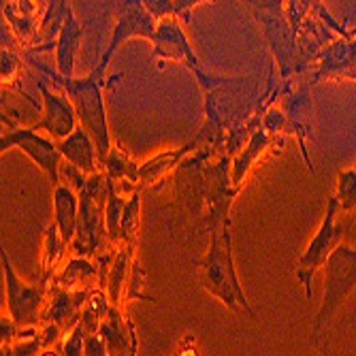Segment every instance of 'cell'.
<instances>
[{
  "label": "cell",
  "instance_id": "obj_29",
  "mask_svg": "<svg viewBox=\"0 0 356 356\" xmlns=\"http://www.w3.org/2000/svg\"><path fill=\"white\" fill-rule=\"evenodd\" d=\"M145 269L143 265L135 258V263H133V269H131V277H128V284H126V295H124V303L128 301H147V303H158L160 299L152 297L145 293Z\"/></svg>",
  "mask_w": 356,
  "mask_h": 356
},
{
  "label": "cell",
  "instance_id": "obj_22",
  "mask_svg": "<svg viewBox=\"0 0 356 356\" xmlns=\"http://www.w3.org/2000/svg\"><path fill=\"white\" fill-rule=\"evenodd\" d=\"M77 220H79V192L71 184L62 181L54 188V224L58 226L60 235L69 243V248L77 233Z\"/></svg>",
  "mask_w": 356,
  "mask_h": 356
},
{
  "label": "cell",
  "instance_id": "obj_23",
  "mask_svg": "<svg viewBox=\"0 0 356 356\" xmlns=\"http://www.w3.org/2000/svg\"><path fill=\"white\" fill-rule=\"evenodd\" d=\"M3 126H7V131L11 128H17L22 126V120L28 115L26 113V107L30 109H37V111H43V103L39 105L32 96H28L22 88H9V86H3Z\"/></svg>",
  "mask_w": 356,
  "mask_h": 356
},
{
  "label": "cell",
  "instance_id": "obj_10",
  "mask_svg": "<svg viewBox=\"0 0 356 356\" xmlns=\"http://www.w3.org/2000/svg\"><path fill=\"white\" fill-rule=\"evenodd\" d=\"M277 83H280L277 103L286 111L290 137H295V141L299 143V149H301V154L305 158L307 171L312 173V177H316V169H314L312 158L307 154V141L314 139V124H312L314 103H312L309 90H307V86L297 90L293 86V79H290V81H277Z\"/></svg>",
  "mask_w": 356,
  "mask_h": 356
},
{
  "label": "cell",
  "instance_id": "obj_20",
  "mask_svg": "<svg viewBox=\"0 0 356 356\" xmlns=\"http://www.w3.org/2000/svg\"><path fill=\"white\" fill-rule=\"evenodd\" d=\"M135 254H137V243H122L115 248L113 261L101 282V288L107 290L111 305H118V307L124 305L126 284H128V277H131V269L137 258Z\"/></svg>",
  "mask_w": 356,
  "mask_h": 356
},
{
  "label": "cell",
  "instance_id": "obj_24",
  "mask_svg": "<svg viewBox=\"0 0 356 356\" xmlns=\"http://www.w3.org/2000/svg\"><path fill=\"white\" fill-rule=\"evenodd\" d=\"M109 309H111V299L107 295V290L101 288V286H96L90 293L86 305H83L79 325L83 327L86 333H99V329L103 325L105 316L109 314Z\"/></svg>",
  "mask_w": 356,
  "mask_h": 356
},
{
  "label": "cell",
  "instance_id": "obj_9",
  "mask_svg": "<svg viewBox=\"0 0 356 356\" xmlns=\"http://www.w3.org/2000/svg\"><path fill=\"white\" fill-rule=\"evenodd\" d=\"M186 24L179 17H165L158 22L156 35L152 39V56L158 62H173L186 67L194 77L197 83L205 79L209 73L203 69V64L194 51L188 35H186Z\"/></svg>",
  "mask_w": 356,
  "mask_h": 356
},
{
  "label": "cell",
  "instance_id": "obj_32",
  "mask_svg": "<svg viewBox=\"0 0 356 356\" xmlns=\"http://www.w3.org/2000/svg\"><path fill=\"white\" fill-rule=\"evenodd\" d=\"M175 3V17H179L186 26L190 24V11L205 3H218V0H173Z\"/></svg>",
  "mask_w": 356,
  "mask_h": 356
},
{
  "label": "cell",
  "instance_id": "obj_31",
  "mask_svg": "<svg viewBox=\"0 0 356 356\" xmlns=\"http://www.w3.org/2000/svg\"><path fill=\"white\" fill-rule=\"evenodd\" d=\"M143 7L160 22L165 17H175V3L173 0H141Z\"/></svg>",
  "mask_w": 356,
  "mask_h": 356
},
{
  "label": "cell",
  "instance_id": "obj_28",
  "mask_svg": "<svg viewBox=\"0 0 356 356\" xmlns=\"http://www.w3.org/2000/svg\"><path fill=\"white\" fill-rule=\"evenodd\" d=\"M22 71H24V54L15 51L9 45H3V54H0V77H3V86L19 88Z\"/></svg>",
  "mask_w": 356,
  "mask_h": 356
},
{
  "label": "cell",
  "instance_id": "obj_15",
  "mask_svg": "<svg viewBox=\"0 0 356 356\" xmlns=\"http://www.w3.org/2000/svg\"><path fill=\"white\" fill-rule=\"evenodd\" d=\"M83 43V26L77 19L73 7L69 5L64 11L58 37L54 41L56 47V71L62 77H73L75 67H77V56Z\"/></svg>",
  "mask_w": 356,
  "mask_h": 356
},
{
  "label": "cell",
  "instance_id": "obj_16",
  "mask_svg": "<svg viewBox=\"0 0 356 356\" xmlns=\"http://www.w3.org/2000/svg\"><path fill=\"white\" fill-rule=\"evenodd\" d=\"M94 290V288H92ZM92 290H64L51 284V293L47 307L43 312L41 322H54L64 333H69L79 325V318L83 312V305L90 297Z\"/></svg>",
  "mask_w": 356,
  "mask_h": 356
},
{
  "label": "cell",
  "instance_id": "obj_4",
  "mask_svg": "<svg viewBox=\"0 0 356 356\" xmlns=\"http://www.w3.org/2000/svg\"><path fill=\"white\" fill-rule=\"evenodd\" d=\"M0 258H3V273H5V288H7V314L17 322L22 329L39 327L43 312L49 301L51 293V277L41 275L35 284L24 282L5 250V243L0 248Z\"/></svg>",
  "mask_w": 356,
  "mask_h": 356
},
{
  "label": "cell",
  "instance_id": "obj_25",
  "mask_svg": "<svg viewBox=\"0 0 356 356\" xmlns=\"http://www.w3.org/2000/svg\"><path fill=\"white\" fill-rule=\"evenodd\" d=\"M69 248V243L64 241L60 235L58 226L49 224L47 231L43 235V252H41V275H54L60 267V261L64 256V250Z\"/></svg>",
  "mask_w": 356,
  "mask_h": 356
},
{
  "label": "cell",
  "instance_id": "obj_12",
  "mask_svg": "<svg viewBox=\"0 0 356 356\" xmlns=\"http://www.w3.org/2000/svg\"><path fill=\"white\" fill-rule=\"evenodd\" d=\"M39 92H41V103H43V115L32 124V128L37 131H45L51 139L62 141L67 139L75 128L79 126L77 111L71 103L67 94L54 92L43 79L39 81Z\"/></svg>",
  "mask_w": 356,
  "mask_h": 356
},
{
  "label": "cell",
  "instance_id": "obj_19",
  "mask_svg": "<svg viewBox=\"0 0 356 356\" xmlns=\"http://www.w3.org/2000/svg\"><path fill=\"white\" fill-rule=\"evenodd\" d=\"M51 284L64 290H92L101 286V269L96 258L88 256H73L71 261L64 263L51 277Z\"/></svg>",
  "mask_w": 356,
  "mask_h": 356
},
{
  "label": "cell",
  "instance_id": "obj_26",
  "mask_svg": "<svg viewBox=\"0 0 356 356\" xmlns=\"http://www.w3.org/2000/svg\"><path fill=\"white\" fill-rule=\"evenodd\" d=\"M145 190L137 188L131 197L126 199L124 216H122V243H137L141 233V203Z\"/></svg>",
  "mask_w": 356,
  "mask_h": 356
},
{
  "label": "cell",
  "instance_id": "obj_7",
  "mask_svg": "<svg viewBox=\"0 0 356 356\" xmlns=\"http://www.w3.org/2000/svg\"><path fill=\"white\" fill-rule=\"evenodd\" d=\"M113 9H115V24L111 30V37L103 56L96 62L103 69H109L111 60L115 58V54L126 41L145 39L152 43L158 28V19L143 7L141 0H113Z\"/></svg>",
  "mask_w": 356,
  "mask_h": 356
},
{
  "label": "cell",
  "instance_id": "obj_1",
  "mask_svg": "<svg viewBox=\"0 0 356 356\" xmlns=\"http://www.w3.org/2000/svg\"><path fill=\"white\" fill-rule=\"evenodd\" d=\"M197 277L205 293L220 301L229 312L235 316L245 314L252 320H258V314L245 295L235 267L231 220L218 224L216 229L209 231L207 250L197 261Z\"/></svg>",
  "mask_w": 356,
  "mask_h": 356
},
{
  "label": "cell",
  "instance_id": "obj_3",
  "mask_svg": "<svg viewBox=\"0 0 356 356\" xmlns=\"http://www.w3.org/2000/svg\"><path fill=\"white\" fill-rule=\"evenodd\" d=\"M325 299L318 309V316L312 327V343H320L327 337L333 316L343 307L350 295L356 290V250L346 245L343 241L333 250L325 265Z\"/></svg>",
  "mask_w": 356,
  "mask_h": 356
},
{
  "label": "cell",
  "instance_id": "obj_21",
  "mask_svg": "<svg viewBox=\"0 0 356 356\" xmlns=\"http://www.w3.org/2000/svg\"><path fill=\"white\" fill-rule=\"evenodd\" d=\"M101 169L107 173L109 179L115 181L118 190L126 197H131V194L137 190L139 186V171H141V163L128 154L120 143H113L111 152L107 154V158L103 160Z\"/></svg>",
  "mask_w": 356,
  "mask_h": 356
},
{
  "label": "cell",
  "instance_id": "obj_8",
  "mask_svg": "<svg viewBox=\"0 0 356 356\" xmlns=\"http://www.w3.org/2000/svg\"><path fill=\"white\" fill-rule=\"evenodd\" d=\"M303 71L309 73L312 86L322 81H356V39L352 30L314 54L303 64Z\"/></svg>",
  "mask_w": 356,
  "mask_h": 356
},
{
  "label": "cell",
  "instance_id": "obj_14",
  "mask_svg": "<svg viewBox=\"0 0 356 356\" xmlns=\"http://www.w3.org/2000/svg\"><path fill=\"white\" fill-rule=\"evenodd\" d=\"M277 143L280 141L265 131L261 122H258V126H254V131L250 133L245 143L239 147V152L233 154V160H231V181L239 192L243 190L248 177L252 175L254 167L258 165V160Z\"/></svg>",
  "mask_w": 356,
  "mask_h": 356
},
{
  "label": "cell",
  "instance_id": "obj_6",
  "mask_svg": "<svg viewBox=\"0 0 356 356\" xmlns=\"http://www.w3.org/2000/svg\"><path fill=\"white\" fill-rule=\"evenodd\" d=\"M9 149H19L24 152L32 163H35L49 179V184L56 188L62 184V165L64 158L60 154L58 141L51 139L49 135H41V131L32 126H17L11 128L0 139V152H9Z\"/></svg>",
  "mask_w": 356,
  "mask_h": 356
},
{
  "label": "cell",
  "instance_id": "obj_2",
  "mask_svg": "<svg viewBox=\"0 0 356 356\" xmlns=\"http://www.w3.org/2000/svg\"><path fill=\"white\" fill-rule=\"evenodd\" d=\"M28 62L35 69L43 71V75L47 79H51L56 86H60V90L71 99L77 118H79V126H83L86 131L92 135L96 147H99V156H101V165L107 158V154L113 147V139H111V128H109V118H107V103H105V88H107V69L96 67L90 71V75L86 77H62L58 75V71H49L45 69L41 62H37L35 58H28Z\"/></svg>",
  "mask_w": 356,
  "mask_h": 356
},
{
  "label": "cell",
  "instance_id": "obj_17",
  "mask_svg": "<svg viewBox=\"0 0 356 356\" xmlns=\"http://www.w3.org/2000/svg\"><path fill=\"white\" fill-rule=\"evenodd\" d=\"M99 335L105 339L111 356H115V354H126V356L139 354V335H137L135 322L128 318L122 312V307H118V305H111L109 314L105 316L103 325L99 329Z\"/></svg>",
  "mask_w": 356,
  "mask_h": 356
},
{
  "label": "cell",
  "instance_id": "obj_13",
  "mask_svg": "<svg viewBox=\"0 0 356 356\" xmlns=\"http://www.w3.org/2000/svg\"><path fill=\"white\" fill-rule=\"evenodd\" d=\"M205 147L201 135L197 133L190 141H186L184 145L179 147H173V149H165L160 152L147 160H143L141 163V171H139V186L141 190H156L158 186H163L177 169L179 165L184 163V160L194 154L197 149Z\"/></svg>",
  "mask_w": 356,
  "mask_h": 356
},
{
  "label": "cell",
  "instance_id": "obj_30",
  "mask_svg": "<svg viewBox=\"0 0 356 356\" xmlns=\"http://www.w3.org/2000/svg\"><path fill=\"white\" fill-rule=\"evenodd\" d=\"M86 331L81 325H77L75 329H71L67 335H64L62 343H60V354L64 356H81L86 354Z\"/></svg>",
  "mask_w": 356,
  "mask_h": 356
},
{
  "label": "cell",
  "instance_id": "obj_33",
  "mask_svg": "<svg viewBox=\"0 0 356 356\" xmlns=\"http://www.w3.org/2000/svg\"><path fill=\"white\" fill-rule=\"evenodd\" d=\"M86 354L88 356H107V343L99 333H88L86 335Z\"/></svg>",
  "mask_w": 356,
  "mask_h": 356
},
{
  "label": "cell",
  "instance_id": "obj_18",
  "mask_svg": "<svg viewBox=\"0 0 356 356\" xmlns=\"http://www.w3.org/2000/svg\"><path fill=\"white\" fill-rule=\"evenodd\" d=\"M58 147H60V154L64 158V163L77 167L79 171H83L88 175L103 171L101 169L99 147H96L92 135L86 131L83 126H77L67 139L58 141Z\"/></svg>",
  "mask_w": 356,
  "mask_h": 356
},
{
  "label": "cell",
  "instance_id": "obj_5",
  "mask_svg": "<svg viewBox=\"0 0 356 356\" xmlns=\"http://www.w3.org/2000/svg\"><path fill=\"white\" fill-rule=\"evenodd\" d=\"M339 203L335 197H329V203H327V211H325V218H322L320 226L316 235L312 237V241L307 243V248L303 250V254L299 256V265H297V282L301 284V288L305 290V299H312L314 297V277L320 269H325L329 256L333 254V250L343 241V233L352 229V224H346L341 226L337 222L339 218Z\"/></svg>",
  "mask_w": 356,
  "mask_h": 356
},
{
  "label": "cell",
  "instance_id": "obj_27",
  "mask_svg": "<svg viewBox=\"0 0 356 356\" xmlns=\"http://www.w3.org/2000/svg\"><path fill=\"white\" fill-rule=\"evenodd\" d=\"M333 197L339 203V211L356 218V167L341 169L337 173V186Z\"/></svg>",
  "mask_w": 356,
  "mask_h": 356
},
{
  "label": "cell",
  "instance_id": "obj_11",
  "mask_svg": "<svg viewBox=\"0 0 356 356\" xmlns=\"http://www.w3.org/2000/svg\"><path fill=\"white\" fill-rule=\"evenodd\" d=\"M105 205L90 192H79V220H77V233L71 243L73 254L96 258L103 250H107V222H105Z\"/></svg>",
  "mask_w": 356,
  "mask_h": 356
}]
</instances>
